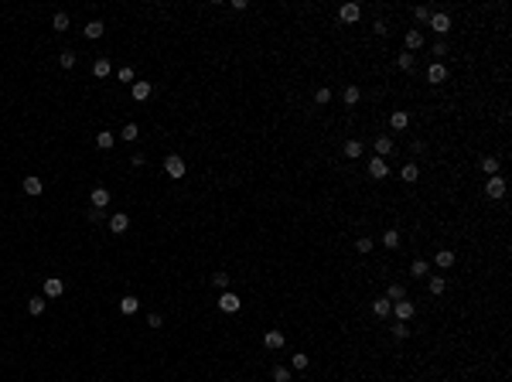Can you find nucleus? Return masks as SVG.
Returning <instances> with one entry per match:
<instances>
[{"label":"nucleus","instance_id":"obj_1","mask_svg":"<svg viewBox=\"0 0 512 382\" xmlns=\"http://www.w3.org/2000/svg\"><path fill=\"white\" fill-rule=\"evenodd\" d=\"M164 171H168V178H184L188 164H184L178 154H168V157H164Z\"/></svg>","mask_w":512,"mask_h":382},{"label":"nucleus","instance_id":"obj_2","mask_svg":"<svg viewBox=\"0 0 512 382\" xmlns=\"http://www.w3.org/2000/svg\"><path fill=\"white\" fill-rule=\"evenodd\" d=\"M239 307H242V301H239L232 290H222V293H219V311H226V314H236Z\"/></svg>","mask_w":512,"mask_h":382},{"label":"nucleus","instance_id":"obj_3","mask_svg":"<svg viewBox=\"0 0 512 382\" xmlns=\"http://www.w3.org/2000/svg\"><path fill=\"white\" fill-rule=\"evenodd\" d=\"M485 195H489L492 202H499V198H505V181H502L499 174H492V178L485 181Z\"/></svg>","mask_w":512,"mask_h":382},{"label":"nucleus","instance_id":"obj_4","mask_svg":"<svg viewBox=\"0 0 512 382\" xmlns=\"http://www.w3.org/2000/svg\"><path fill=\"white\" fill-rule=\"evenodd\" d=\"M393 314H396V321H407V324H410V317L417 314V304H413V301H396V304H393Z\"/></svg>","mask_w":512,"mask_h":382},{"label":"nucleus","instance_id":"obj_5","mask_svg":"<svg viewBox=\"0 0 512 382\" xmlns=\"http://www.w3.org/2000/svg\"><path fill=\"white\" fill-rule=\"evenodd\" d=\"M427 24H430V28H434L437 34H447V31H451V17H447L444 11H434V14H430V21H427Z\"/></svg>","mask_w":512,"mask_h":382},{"label":"nucleus","instance_id":"obj_6","mask_svg":"<svg viewBox=\"0 0 512 382\" xmlns=\"http://www.w3.org/2000/svg\"><path fill=\"white\" fill-rule=\"evenodd\" d=\"M444 79H447V68H444L441 62H430V65H427V82H434V86H441Z\"/></svg>","mask_w":512,"mask_h":382},{"label":"nucleus","instance_id":"obj_7","mask_svg":"<svg viewBox=\"0 0 512 382\" xmlns=\"http://www.w3.org/2000/svg\"><path fill=\"white\" fill-rule=\"evenodd\" d=\"M369 174H372L375 181H383V178H389V164L383 157H372L369 160Z\"/></svg>","mask_w":512,"mask_h":382},{"label":"nucleus","instance_id":"obj_8","mask_svg":"<svg viewBox=\"0 0 512 382\" xmlns=\"http://www.w3.org/2000/svg\"><path fill=\"white\" fill-rule=\"evenodd\" d=\"M338 17H341L345 24H355L359 17H362V7H359V4H345V7L338 11Z\"/></svg>","mask_w":512,"mask_h":382},{"label":"nucleus","instance_id":"obj_9","mask_svg":"<svg viewBox=\"0 0 512 382\" xmlns=\"http://www.w3.org/2000/svg\"><path fill=\"white\" fill-rule=\"evenodd\" d=\"M372 147H375V157L386 160V154H393V137H375Z\"/></svg>","mask_w":512,"mask_h":382},{"label":"nucleus","instance_id":"obj_10","mask_svg":"<svg viewBox=\"0 0 512 382\" xmlns=\"http://www.w3.org/2000/svg\"><path fill=\"white\" fill-rule=\"evenodd\" d=\"M126 225H130V215H123V212H116V215H110V232H126Z\"/></svg>","mask_w":512,"mask_h":382},{"label":"nucleus","instance_id":"obj_11","mask_svg":"<svg viewBox=\"0 0 512 382\" xmlns=\"http://www.w3.org/2000/svg\"><path fill=\"white\" fill-rule=\"evenodd\" d=\"M130 96H133V102L150 99V82H133V86H130Z\"/></svg>","mask_w":512,"mask_h":382},{"label":"nucleus","instance_id":"obj_12","mask_svg":"<svg viewBox=\"0 0 512 382\" xmlns=\"http://www.w3.org/2000/svg\"><path fill=\"white\" fill-rule=\"evenodd\" d=\"M284 341H287L284 331H266V335H263V345H266V348H273V351L284 348Z\"/></svg>","mask_w":512,"mask_h":382},{"label":"nucleus","instance_id":"obj_13","mask_svg":"<svg viewBox=\"0 0 512 382\" xmlns=\"http://www.w3.org/2000/svg\"><path fill=\"white\" fill-rule=\"evenodd\" d=\"M65 293V283L58 280V277H48L45 280V297H62Z\"/></svg>","mask_w":512,"mask_h":382},{"label":"nucleus","instance_id":"obj_14","mask_svg":"<svg viewBox=\"0 0 512 382\" xmlns=\"http://www.w3.org/2000/svg\"><path fill=\"white\" fill-rule=\"evenodd\" d=\"M434 263H437V270H451V266H454V253H451V249H437V259H434Z\"/></svg>","mask_w":512,"mask_h":382},{"label":"nucleus","instance_id":"obj_15","mask_svg":"<svg viewBox=\"0 0 512 382\" xmlns=\"http://www.w3.org/2000/svg\"><path fill=\"white\" fill-rule=\"evenodd\" d=\"M403 41H407V51H417V48H423V34L417 31V28H410Z\"/></svg>","mask_w":512,"mask_h":382},{"label":"nucleus","instance_id":"obj_16","mask_svg":"<svg viewBox=\"0 0 512 382\" xmlns=\"http://www.w3.org/2000/svg\"><path fill=\"white\" fill-rule=\"evenodd\" d=\"M389 126H393V130H407V126H410V113L407 110H396L393 116H389Z\"/></svg>","mask_w":512,"mask_h":382},{"label":"nucleus","instance_id":"obj_17","mask_svg":"<svg viewBox=\"0 0 512 382\" xmlns=\"http://www.w3.org/2000/svg\"><path fill=\"white\" fill-rule=\"evenodd\" d=\"M89 198H92V208H106V205H110V191L106 188H92Z\"/></svg>","mask_w":512,"mask_h":382},{"label":"nucleus","instance_id":"obj_18","mask_svg":"<svg viewBox=\"0 0 512 382\" xmlns=\"http://www.w3.org/2000/svg\"><path fill=\"white\" fill-rule=\"evenodd\" d=\"M386 301H389V304H396V301H407V287H403V283H389V290H386Z\"/></svg>","mask_w":512,"mask_h":382},{"label":"nucleus","instance_id":"obj_19","mask_svg":"<svg viewBox=\"0 0 512 382\" xmlns=\"http://www.w3.org/2000/svg\"><path fill=\"white\" fill-rule=\"evenodd\" d=\"M92 75H96V79H106V75H110V58H96V62H92Z\"/></svg>","mask_w":512,"mask_h":382},{"label":"nucleus","instance_id":"obj_20","mask_svg":"<svg viewBox=\"0 0 512 382\" xmlns=\"http://www.w3.org/2000/svg\"><path fill=\"white\" fill-rule=\"evenodd\" d=\"M427 270H430V263H427V259H413V266H410V277L423 280V277H427Z\"/></svg>","mask_w":512,"mask_h":382},{"label":"nucleus","instance_id":"obj_21","mask_svg":"<svg viewBox=\"0 0 512 382\" xmlns=\"http://www.w3.org/2000/svg\"><path fill=\"white\" fill-rule=\"evenodd\" d=\"M399 178H403V181H410V184H413V181L420 178V168H417V164H403V168H399Z\"/></svg>","mask_w":512,"mask_h":382},{"label":"nucleus","instance_id":"obj_22","mask_svg":"<svg viewBox=\"0 0 512 382\" xmlns=\"http://www.w3.org/2000/svg\"><path fill=\"white\" fill-rule=\"evenodd\" d=\"M389 311H393V304H389L386 297H379V301H372V314H375V317H386Z\"/></svg>","mask_w":512,"mask_h":382},{"label":"nucleus","instance_id":"obj_23","mask_svg":"<svg viewBox=\"0 0 512 382\" xmlns=\"http://www.w3.org/2000/svg\"><path fill=\"white\" fill-rule=\"evenodd\" d=\"M113 140H116V137L110 133V130H99V133H96V147H99V150H110Z\"/></svg>","mask_w":512,"mask_h":382},{"label":"nucleus","instance_id":"obj_24","mask_svg":"<svg viewBox=\"0 0 512 382\" xmlns=\"http://www.w3.org/2000/svg\"><path fill=\"white\" fill-rule=\"evenodd\" d=\"M102 31H106V24H102V21H89V24H86V38H92V41L102 38Z\"/></svg>","mask_w":512,"mask_h":382},{"label":"nucleus","instance_id":"obj_25","mask_svg":"<svg viewBox=\"0 0 512 382\" xmlns=\"http://www.w3.org/2000/svg\"><path fill=\"white\" fill-rule=\"evenodd\" d=\"M427 287H430V293H434V297H441V293L447 290V280H444L441 273H437V277H430V283H427Z\"/></svg>","mask_w":512,"mask_h":382},{"label":"nucleus","instance_id":"obj_26","mask_svg":"<svg viewBox=\"0 0 512 382\" xmlns=\"http://www.w3.org/2000/svg\"><path fill=\"white\" fill-rule=\"evenodd\" d=\"M359 96H362V92H359V86H345V92H341L345 106H355V102H359Z\"/></svg>","mask_w":512,"mask_h":382},{"label":"nucleus","instance_id":"obj_27","mask_svg":"<svg viewBox=\"0 0 512 382\" xmlns=\"http://www.w3.org/2000/svg\"><path fill=\"white\" fill-rule=\"evenodd\" d=\"M45 301H48V297H31V301H28V314L38 317L41 311H45Z\"/></svg>","mask_w":512,"mask_h":382},{"label":"nucleus","instance_id":"obj_28","mask_svg":"<svg viewBox=\"0 0 512 382\" xmlns=\"http://www.w3.org/2000/svg\"><path fill=\"white\" fill-rule=\"evenodd\" d=\"M24 191H28V195H41V178H34V174L24 178Z\"/></svg>","mask_w":512,"mask_h":382},{"label":"nucleus","instance_id":"obj_29","mask_svg":"<svg viewBox=\"0 0 512 382\" xmlns=\"http://www.w3.org/2000/svg\"><path fill=\"white\" fill-rule=\"evenodd\" d=\"M137 307H140L137 297H123V301H120V311H123V314H137Z\"/></svg>","mask_w":512,"mask_h":382},{"label":"nucleus","instance_id":"obj_30","mask_svg":"<svg viewBox=\"0 0 512 382\" xmlns=\"http://www.w3.org/2000/svg\"><path fill=\"white\" fill-rule=\"evenodd\" d=\"M383 246H386V249H396V246H399V232H396V229L383 232Z\"/></svg>","mask_w":512,"mask_h":382},{"label":"nucleus","instance_id":"obj_31","mask_svg":"<svg viewBox=\"0 0 512 382\" xmlns=\"http://www.w3.org/2000/svg\"><path fill=\"white\" fill-rule=\"evenodd\" d=\"M345 157H362V140H348L345 144Z\"/></svg>","mask_w":512,"mask_h":382},{"label":"nucleus","instance_id":"obj_32","mask_svg":"<svg viewBox=\"0 0 512 382\" xmlns=\"http://www.w3.org/2000/svg\"><path fill=\"white\" fill-rule=\"evenodd\" d=\"M499 168H502V164H499L495 157H485V160H481V171H485L489 178H492V174H499Z\"/></svg>","mask_w":512,"mask_h":382},{"label":"nucleus","instance_id":"obj_33","mask_svg":"<svg viewBox=\"0 0 512 382\" xmlns=\"http://www.w3.org/2000/svg\"><path fill=\"white\" fill-rule=\"evenodd\" d=\"M51 28H55V31H68V14H65V11H58V14H55V21H51Z\"/></svg>","mask_w":512,"mask_h":382},{"label":"nucleus","instance_id":"obj_34","mask_svg":"<svg viewBox=\"0 0 512 382\" xmlns=\"http://www.w3.org/2000/svg\"><path fill=\"white\" fill-rule=\"evenodd\" d=\"M393 338H399V341L410 338V324H407V321H396V324H393Z\"/></svg>","mask_w":512,"mask_h":382},{"label":"nucleus","instance_id":"obj_35","mask_svg":"<svg viewBox=\"0 0 512 382\" xmlns=\"http://www.w3.org/2000/svg\"><path fill=\"white\" fill-rule=\"evenodd\" d=\"M314 102H318V106H325V102H331V89H328V86H321V89L314 92Z\"/></svg>","mask_w":512,"mask_h":382},{"label":"nucleus","instance_id":"obj_36","mask_svg":"<svg viewBox=\"0 0 512 382\" xmlns=\"http://www.w3.org/2000/svg\"><path fill=\"white\" fill-rule=\"evenodd\" d=\"M58 62H62V68H72V65H75V51H68V48H65V51L58 55Z\"/></svg>","mask_w":512,"mask_h":382},{"label":"nucleus","instance_id":"obj_37","mask_svg":"<svg viewBox=\"0 0 512 382\" xmlns=\"http://www.w3.org/2000/svg\"><path fill=\"white\" fill-rule=\"evenodd\" d=\"M273 382H290V369L277 365V369H273Z\"/></svg>","mask_w":512,"mask_h":382},{"label":"nucleus","instance_id":"obj_38","mask_svg":"<svg viewBox=\"0 0 512 382\" xmlns=\"http://www.w3.org/2000/svg\"><path fill=\"white\" fill-rule=\"evenodd\" d=\"M307 362H311V359H307V355H301V351H297L294 359H290V369H297V372H301V369H307Z\"/></svg>","mask_w":512,"mask_h":382},{"label":"nucleus","instance_id":"obj_39","mask_svg":"<svg viewBox=\"0 0 512 382\" xmlns=\"http://www.w3.org/2000/svg\"><path fill=\"white\" fill-rule=\"evenodd\" d=\"M396 65L403 68V72H410V68H413V55H410V51H403V55L396 58Z\"/></svg>","mask_w":512,"mask_h":382},{"label":"nucleus","instance_id":"obj_40","mask_svg":"<svg viewBox=\"0 0 512 382\" xmlns=\"http://www.w3.org/2000/svg\"><path fill=\"white\" fill-rule=\"evenodd\" d=\"M355 253H372V239H355Z\"/></svg>","mask_w":512,"mask_h":382},{"label":"nucleus","instance_id":"obj_41","mask_svg":"<svg viewBox=\"0 0 512 382\" xmlns=\"http://www.w3.org/2000/svg\"><path fill=\"white\" fill-rule=\"evenodd\" d=\"M430 7H417V11H413V17H417V21H420V24H427V21H430Z\"/></svg>","mask_w":512,"mask_h":382},{"label":"nucleus","instance_id":"obj_42","mask_svg":"<svg viewBox=\"0 0 512 382\" xmlns=\"http://www.w3.org/2000/svg\"><path fill=\"white\" fill-rule=\"evenodd\" d=\"M212 283H215L219 290H226V287H229V273H215V277H212Z\"/></svg>","mask_w":512,"mask_h":382},{"label":"nucleus","instance_id":"obj_43","mask_svg":"<svg viewBox=\"0 0 512 382\" xmlns=\"http://www.w3.org/2000/svg\"><path fill=\"white\" fill-rule=\"evenodd\" d=\"M123 140H137V123H126L123 126Z\"/></svg>","mask_w":512,"mask_h":382},{"label":"nucleus","instance_id":"obj_44","mask_svg":"<svg viewBox=\"0 0 512 382\" xmlns=\"http://www.w3.org/2000/svg\"><path fill=\"white\" fill-rule=\"evenodd\" d=\"M372 31L379 34V38H386V34H389V28H386V21H375V24H372Z\"/></svg>","mask_w":512,"mask_h":382},{"label":"nucleus","instance_id":"obj_45","mask_svg":"<svg viewBox=\"0 0 512 382\" xmlns=\"http://www.w3.org/2000/svg\"><path fill=\"white\" fill-rule=\"evenodd\" d=\"M116 75H120V82H133V68H120Z\"/></svg>","mask_w":512,"mask_h":382},{"label":"nucleus","instance_id":"obj_46","mask_svg":"<svg viewBox=\"0 0 512 382\" xmlns=\"http://www.w3.org/2000/svg\"><path fill=\"white\" fill-rule=\"evenodd\" d=\"M147 324H150V328H160V324H164V317H160V314H150Z\"/></svg>","mask_w":512,"mask_h":382},{"label":"nucleus","instance_id":"obj_47","mask_svg":"<svg viewBox=\"0 0 512 382\" xmlns=\"http://www.w3.org/2000/svg\"><path fill=\"white\" fill-rule=\"evenodd\" d=\"M434 55H437V58L447 55V45H444V41H437V45H434Z\"/></svg>","mask_w":512,"mask_h":382},{"label":"nucleus","instance_id":"obj_48","mask_svg":"<svg viewBox=\"0 0 512 382\" xmlns=\"http://www.w3.org/2000/svg\"><path fill=\"white\" fill-rule=\"evenodd\" d=\"M89 219H92V222H102L106 215H102V208H92V212H89Z\"/></svg>","mask_w":512,"mask_h":382}]
</instances>
